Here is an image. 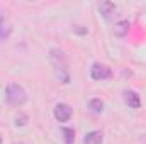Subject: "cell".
Returning <instances> with one entry per match:
<instances>
[{"mask_svg":"<svg viewBox=\"0 0 146 144\" xmlns=\"http://www.w3.org/2000/svg\"><path fill=\"white\" fill-rule=\"evenodd\" d=\"M90 76L97 81H102V80H109L112 78V70H110L107 65H102V63H94L92 68H90Z\"/></svg>","mask_w":146,"mask_h":144,"instance_id":"3957f363","label":"cell"},{"mask_svg":"<svg viewBox=\"0 0 146 144\" xmlns=\"http://www.w3.org/2000/svg\"><path fill=\"white\" fill-rule=\"evenodd\" d=\"M27 120H29V117H27L26 114H22V112H19V114L15 115V126H17V127H19V126H21V127H22V126H26V124H27Z\"/></svg>","mask_w":146,"mask_h":144,"instance_id":"7c38bea8","label":"cell"},{"mask_svg":"<svg viewBox=\"0 0 146 144\" xmlns=\"http://www.w3.org/2000/svg\"><path fill=\"white\" fill-rule=\"evenodd\" d=\"M127 31H129V20H121V22H117V24L114 26V34L119 36V37L126 36Z\"/></svg>","mask_w":146,"mask_h":144,"instance_id":"9c48e42d","label":"cell"},{"mask_svg":"<svg viewBox=\"0 0 146 144\" xmlns=\"http://www.w3.org/2000/svg\"><path fill=\"white\" fill-rule=\"evenodd\" d=\"M114 10H115V5L112 2H109V0L100 2V5H99V12L104 15V19H109L110 15L114 14Z\"/></svg>","mask_w":146,"mask_h":144,"instance_id":"ba28073f","label":"cell"},{"mask_svg":"<svg viewBox=\"0 0 146 144\" xmlns=\"http://www.w3.org/2000/svg\"><path fill=\"white\" fill-rule=\"evenodd\" d=\"M88 108H90L94 114H102V110H104V102H102L100 98H92V100L88 102Z\"/></svg>","mask_w":146,"mask_h":144,"instance_id":"30bf717a","label":"cell"},{"mask_svg":"<svg viewBox=\"0 0 146 144\" xmlns=\"http://www.w3.org/2000/svg\"><path fill=\"white\" fill-rule=\"evenodd\" d=\"M53 114H54V119H56L58 122H68V120L72 119L73 108L70 107L68 104H56Z\"/></svg>","mask_w":146,"mask_h":144,"instance_id":"277c9868","label":"cell"},{"mask_svg":"<svg viewBox=\"0 0 146 144\" xmlns=\"http://www.w3.org/2000/svg\"><path fill=\"white\" fill-rule=\"evenodd\" d=\"M10 32H12V27H10L9 17H7L5 14H0V41L9 39Z\"/></svg>","mask_w":146,"mask_h":144,"instance_id":"8992f818","label":"cell"},{"mask_svg":"<svg viewBox=\"0 0 146 144\" xmlns=\"http://www.w3.org/2000/svg\"><path fill=\"white\" fill-rule=\"evenodd\" d=\"M122 98H124V102H126L131 108H139L141 107V98H139V95H138L134 90H124V92H122Z\"/></svg>","mask_w":146,"mask_h":144,"instance_id":"5b68a950","label":"cell"},{"mask_svg":"<svg viewBox=\"0 0 146 144\" xmlns=\"http://www.w3.org/2000/svg\"><path fill=\"white\" fill-rule=\"evenodd\" d=\"M104 136L100 131H90L85 137H83V144H102Z\"/></svg>","mask_w":146,"mask_h":144,"instance_id":"52a82bcc","label":"cell"},{"mask_svg":"<svg viewBox=\"0 0 146 144\" xmlns=\"http://www.w3.org/2000/svg\"><path fill=\"white\" fill-rule=\"evenodd\" d=\"M5 98L10 105L21 107L27 102V92L19 85V83H9L5 90Z\"/></svg>","mask_w":146,"mask_h":144,"instance_id":"7a4b0ae2","label":"cell"},{"mask_svg":"<svg viewBox=\"0 0 146 144\" xmlns=\"http://www.w3.org/2000/svg\"><path fill=\"white\" fill-rule=\"evenodd\" d=\"M0 144H2V136H0Z\"/></svg>","mask_w":146,"mask_h":144,"instance_id":"5bb4252c","label":"cell"},{"mask_svg":"<svg viewBox=\"0 0 146 144\" xmlns=\"http://www.w3.org/2000/svg\"><path fill=\"white\" fill-rule=\"evenodd\" d=\"M14 144H24V143H14Z\"/></svg>","mask_w":146,"mask_h":144,"instance_id":"4fadbf2b","label":"cell"},{"mask_svg":"<svg viewBox=\"0 0 146 144\" xmlns=\"http://www.w3.org/2000/svg\"><path fill=\"white\" fill-rule=\"evenodd\" d=\"M61 134H63L65 144H73V141H75V131H73L72 127H63Z\"/></svg>","mask_w":146,"mask_h":144,"instance_id":"8fae6325","label":"cell"},{"mask_svg":"<svg viewBox=\"0 0 146 144\" xmlns=\"http://www.w3.org/2000/svg\"><path fill=\"white\" fill-rule=\"evenodd\" d=\"M49 61L51 66L54 70V76L61 81V83H70V70H68V61H66V54L58 49L53 48L49 51Z\"/></svg>","mask_w":146,"mask_h":144,"instance_id":"6da1fadb","label":"cell"}]
</instances>
